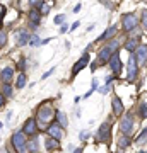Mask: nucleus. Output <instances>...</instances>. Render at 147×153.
<instances>
[{"instance_id": "obj_37", "label": "nucleus", "mask_w": 147, "mask_h": 153, "mask_svg": "<svg viewBox=\"0 0 147 153\" xmlns=\"http://www.w3.org/2000/svg\"><path fill=\"white\" fill-rule=\"evenodd\" d=\"M98 65H99V61H98V60H96V61H93V63H91V71H93V73H94V71H96V68H98Z\"/></svg>"}, {"instance_id": "obj_11", "label": "nucleus", "mask_w": 147, "mask_h": 153, "mask_svg": "<svg viewBox=\"0 0 147 153\" xmlns=\"http://www.w3.org/2000/svg\"><path fill=\"white\" fill-rule=\"evenodd\" d=\"M63 129H65V128H62L57 121H53V123L46 128V131H48L50 136L57 138V140H62V138H63Z\"/></svg>"}, {"instance_id": "obj_38", "label": "nucleus", "mask_w": 147, "mask_h": 153, "mask_svg": "<svg viewBox=\"0 0 147 153\" xmlns=\"http://www.w3.org/2000/svg\"><path fill=\"white\" fill-rule=\"evenodd\" d=\"M91 88H93V90H98V88H99V82L96 80V78H93V87H91Z\"/></svg>"}, {"instance_id": "obj_2", "label": "nucleus", "mask_w": 147, "mask_h": 153, "mask_svg": "<svg viewBox=\"0 0 147 153\" xmlns=\"http://www.w3.org/2000/svg\"><path fill=\"white\" fill-rule=\"evenodd\" d=\"M27 134L24 131H17L12 136V146L16 148L17 152H26L27 150Z\"/></svg>"}, {"instance_id": "obj_31", "label": "nucleus", "mask_w": 147, "mask_h": 153, "mask_svg": "<svg viewBox=\"0 0 147 153\" xmlns=\"http://www.w3.org/2000/svg\"><path fill=\"white\" fill-rule=\"evenodd\" d=\"M108 46L113 49V51H116V48H118V41H116V39H113V41H111V39H108Z\"/></svg>"}, {"instance_id": "obj_44", "label": "nucleus", "mask_w": 147, "mask_h": 153, "mask_svg": "<svg viewBox=\"0 0 147 153\" xmlns=\"http://www.w3.org/2000/svg\"><path fill=\"white\" fill-rule=\"evenodd\" d=\"M81 7H82L81 4H79V5H75V9H74V12H79V10H81Z\"/></svg>"}, {"instance_id": "obj_23", "label": "nucleus", "mask_w": 147, "mask_h": 153, "mask_svg": "<svg viewBox=\"0 0 147 153\" xmlns=\"http://www.w3.org/2000/svg\"><path fill=\"white\" fill-rule=\"evenodd\" d=\"M130 138H128V134H123V136L120 138V140H118V148H120V150H123V148H128L130 146Z\"/></svg>"}, {"instance_id": "obj_13", "label": "nucleus", "mask_w": 147, "mask_h": 153, "mask_svg": "<svg viewBox=\"0 0 147 153\" xmlns=\"http://www.w3.org/2000/svg\"><path fill=\"white\" fill-rule=\"evenodd\" d=\"M29 38H31V34H29L27 29H19V31L16 33L17 46H26V44H29Z\"/></svg>"}, {"instance_id": "obj_5", "label": "nucleus", "mask_w": 147, "mask_h": 153, "mask_svg": "<svg viewBox=\"0 0 147 153\" xmlns=\"http://www.w3.org/2000/svg\"><path fill=\"white\" fill-rule=\"evenodd\" d=\"M109 138H111V124H109L108 121L103 123V124L98 128V134H96V141H109Z\"/></svg>"}, {"instance_id": "obj_30", "label": "nucleus", "mask_w": 147, "mask_h": 153, "mask_svg": "<svg viewBox=\"0 0 147 153\" xmlns=\"http://www.w3.org/2000/svg\"><path fill=\"white\" fill-rule=\"evenodd\" d=\"M142 27H144V31H147V10L142 12Z\"/></svg>"}, {"instance_id": "obj_41", "label": "nucleus", "mask_w": 147, "mask_h": 153, "mask_svg": "<svg viewBox=\"0 0 147 153\" xmlns=\"http://www.w3.org/2000/svg\"><path fill=\"white\" fill-rule=\"evenodd\" d=\"M79 24H81L79 21H77V22H74V24H72V27H70V31H75V29L79 27Z\"/></svg>"}, {"instance_id": "obj_29", "label": "nucleus", "mask_w": 147, "mask_h": 153, "mask_svg": "<svg viewBox=\"0 0 147 153\" xmlns=\"http://www.w3.org/2000/svg\"><path fill=\"white\" fill-rule=\"evenodd\" d=\"M29 2V5H33V7H41L44 4V0H27Z\"/></svg>"}, {"instance_id": "obj_21", "label": "nucleus", "mask_w": 147, "mask_h": 153, "mask_svg": "<svg viewBox=\"0 0 147 153\" xmlns=\"http://www.w3.org/2000/svg\"><path fill=\"white\" fill-rule=\"evenodd\" d=\"M137 46H139V41H137V38H130V39L125 43V49H127V51H130V53H133V51H135Z\"/></svg>"}, {"instance_id": "obj_32", "label": "nucleus", "mask_w": 147, "mask_h": 153, "mask_svg": "<svg viewBox=\"0 0 147 153\" xmlns=\"http://www.w3.org/2000/svg\"><path fill=\"white\" fill-rule=\"evenodd\" d=\"M17 68H19V70H26V58H24V56L19 60V63H17Z\"/></svg>"}, {"instance_id": "obj_40", "label": "nucleus", "mask_w": 147, "mask_h": 153, "mask_svg": "<svg viewBox=\"0 0 147 153\" xmlns=\"http://www.w3.org/2000/svg\"><path fill=\"white\" fill-rule=\"evenodd\" d=\"M67 31H69V26H65V24H62V29H60V33H62V34H65Z\"/></svg>"}, {"instance_id": "obj_15", "label": "nucleus", "mask_w": 147, "mask_h": 153, "mask_svg": "<svg viewBox=\"0 0 147 153\" xmlns=\"http://www.w3.org/2000/svg\"><path fill=\"white\" fill-rule=\"evenodd\" d=\"M111 105H113V112L116 116H121L123 114V111H125V105H123V102H121L120 97H116V95H113L111 97Z\"/></svg>"}, {"instance_id": "obj_27", "label": "nucleus", "mask_w": 147, "mask_h": 153, "mask_svg": "<svg viewBox=\"0 0 147 153\" xmlns=\"http://www.w3.org/2000/svg\"><path fill=\"white\" fill-rule=\"evenodd\" d=\"M41 44V39L36 36V34H31V38H29V46H39Z\"/></svg>"}, {"instance_id": "obj_6", "label": "nucleus", "mask_w": 147, "mask_h": 153, "mask_svg": "<svg viewBox=\"0 0 147 153\" xmlns=\"http://www.w3.org/2000/svg\"><path fill=\"white\" fill-rule=\"evenodd\" d=\"M137 71H139V65H137L135 55L132 53V56L128 58V65H127V80L128 82H133L137 78Z\"/></svg>"}, {"instance_id": "obj_16", "label": "nucleus", "mask_w": 147, "mask_h": 153, "mask_svg": "<svg viewBox=\"0 0 147 153\" xmlns=\"http://www.w3.org/2000/svg\"><path fill=\"white\" fill-rule=\"evenodd\" d=\"M115 33H116V27H115V26H109L108 29H106V31H104L103 34H101V36H99L98 39H96V43H99V41H108V39H111L115 36Z\"/></svg>"}, {"instance_id": "obj_14", "label": "nucleus", "mask_w": 147, "mask_h": 153, "mask_svg": "<svg viewBox=\"0 0 147 153\" xmlns=\"http://www.w3.org/2000/svg\"><path fill=\"white\" fill-rule=\"evenodd\" d=\"M111 55H113V49L109 48L108 44H106L104 48L99 49V53H98V61H99V65H103V63H108L109 58H111Z\"/></svg>"}, {"instance_id": "obj_25", "label": "nucleus", "mask_w": 147, "mask_h": 153, "mask_svg": "<svg viewBox=\"0 0 147 153\" xmlns=\"http://www.w3.org/2000/svg\"><path fill=\"white\" fill-rule=\"evenodd\" d=\"M137 114H139V117H140V119H145V117H147V104H145V102H142V104L139 105Z\"/></svg>"}, {"instance_id": "obj_1", "label": "nucleus", "mask_w": 147, "mask_h": 153, "mask_svg": "<svg viewBox=\"0 0 147 153\" xmlns=\"http://www.w3.org/2000/svg\"><path fill=\"white\" fill-rule=\"evenodd\" d=\"M57 114V111L51 107V105H41L38 109V114H36V121H38V126L39 128H43L50 123V121L55 117Z\"/></svg>"}, {"instance_id": "obj_19", "label": "nucleus", "mask_w": 147, "mask_h": 153, "mask_svg": "<svg viewBox=\"0 0 147 153\" xmlns=\"http://www.w3.org/2000/svg\"><path fill=\"white\" fill-rule=\"evenodd\" d=\"M12 76H14V68L12 66H7V68H4V70L0 71V78L4 82H11Z\"/></svg>"}, {"instance_id": "obj_22", "label": "nucleus", "mask_w": 147, "mask_h": 153, "mask_svg": "<svg viewBox=\"0 0 147 153\" xmlns=\"http://www.w3.org/2000/svg\"><path fill=\"white\" fill-rule=\"evenodd\" d=\"M135 143L139 145V146H144V145L147 143V128H144V129H142V133L135 138Z\"/></svg>"}, {"instance_id": "obj_45", "label": "nucleus", "mask_w": 147, "mask_h": 153, "mask_svg": "<svg viewBox=\"0 0 147 153\" xmlns=\"http://www.w3.org/2000/svg\"><path fill=\"white\" fill-rule=\"evenodd\" d=\"M0 128H2V121H0Z\"/></svg>"}, {"instance_id": "obj_26", "label": "nucleus", "mask_w": 147, "mask_h": 153, "mask_svg": "<svg viewBox=\"0 0 147 153\" xmlns=\"http://www.w3.org/2000/svg\"><path fill=\"white\" fill-rule=\"evenodd\" d=\"M24 85H26V75H24V73H21V75L17 76V80H16V87L17 88H22Z\"/></svg>"}, {"instance_id": "obj_36", "label": "nucleus", "mask_w": 147, "mask_h": 153, "mask_svg": "<svg viewBox=\"0 0 147 153\" xmlns=\"http://www.w3.org/2000/svg\"><path fill=\"white\" fill-rule=\"evenodd\" d=\"M79 138H81V141H86L87 138H89V133H87V131H82L81 134H79Z\"/></svg>"}, {"instance_id": "obj_3", "label": "nucleus", "mask_w": 147, "mask_h": 153, "mask_svg": "<svg viewBox=\"0 0 147 153\" xmlns=\"http://www.w3.org/2000/svg\"><path fill=\"white\" fill-rule=\"evenodd\" d=\"M121 24H123L125 33H130L132 29L139 27V17H137L135 14H123V17H121Z\"/></svg>"}, {"instance_id": "obj_18", "label": "nucleus", "mask_w": 147, "mask_h": 153, "mask_svg": "<svg viewBox=\"0 0 147 153\" xmlns=\"http://www.w3.org/2000/svg\"><path fill=\"white\" fill-rule=\"evenodd\" d=\"M44 148L46 150H58L60 148V140H57V138H48L46 141H44Z\"/></svg>"}, {"instance_id": "obj_34", "label": "nucleus", "mask_w": 147, "mask_h": 153, "mask_svg": "<svg viewBox=\"0 0 147 153\" xmlns=\"http://www.w3.org/2000/svg\"><path fill=\"white\" fill-rule=\"evenodd\" d=\"M53 22H55V24H58V26H60V24H63V22H65V16H57L53 19Z\"/></svg>"}, {"instance_id": "obj_42", "label": "nucleus", "mask_w": 147, "mask_h": 153, "mask_svg": "<svg viewBox=\"0 0 147 153\" xmlns=\"http://www.w3.org/2000/svg\"><path fill=\"white\" fill-rule=\"evenodd\" d=\"M4 97H5V95H4V94L0 92V107L4 105V102H5V99H4Z\"/></svg>"}, {"instance_id": "obj_12", "label": "nucleus", "mask_w": 147, "mask_h": 153, "mask_svg": "<svg viewBox=\"0 0 147 153\" xmlns=\"http://www.w3.org/2000/svg\"><path fill=\"white\" fill-rule=\"evenodd\" d=\"M22 131L26 133L27 136H34V134L38 133V121L33 119V117H29V119L24 123V128H22Z\"/></svg>"}, {"instance_id": "obj_20", "label": "nucleus", "mask_w": 147, "mask_h": 153, "mask_svg": "<svg viewBox=\"0 0 147 153\" xmlns=\"http://www.w3.org/2000/svg\"><path fill=\"white\" fill-rule=\"evenodd\" d=\"M0 92L4 94L5 97H12V94H14V87H12L9 82H5V83H2V87H0Z\"/></svg>"}, {"instance_id": "obj_33", "label": "nucleus", "mask_w": 147, "mask_h": 153, "mask_svg": "<svg viewBox=\"0 0 147 153\" xmlns=\"http://www.w3.org/2000/svg\"><path fill=\"white\" fill-rule=\"evenodd\" d=\"M109 88H111V83L106 82V85H104V87H101V88H98V90H99L101 94H108V92H109Z\"/></svg>"}, {"instance_id": "obj_17", "label": "nucleus", "mask_w": 147, "mask_h": 153, "mask_svg": "<svg viewBox=\"0 0 147 153\" xmlns=\"http://www.w3.org/2000/svg\"><path fill=\"white\" fill-rule=\"evenodd\" d=\"M55 121L62 126V128H67L69 126V119H67V114L63 111H57V114H55Z\"/></svg>"}, {"instance_id": "obj_24", "label": "nucleus", "mask_w": 147, "mask_h": 153, "mask_svg": "<svg viewBox=\"0 0 147 153\" xmlns=\"http://www.w3.org/2000/svg\"><path fill=\"white\" fill-rule=\"evenodd\" d=\"M38 148H39V140L36 138V134H34L33 140L27 141V150H29V152H38Z\"/></svg>"}, {"instance_id": "obj_43", "label": "nucleus", "mask_w": 147, "mask_h": 153, "mask_svg": "<svg viewBox=\"0 0 147 153\" xmlns=\"http://www.w3.org/2000/svg\"><path fill=\"white\" fill-rule=\"evenodd\" d=\"M101 4H103V5H106V7H109V2H108V0H101Z\"/></svg>"}, {"instance_id": "obj_39", "label": "nucleus", "mask_w": 147, "mask_h": 153, "mask_svg": "<svg viewBox=\"0 0 147 153\" xmlns=\"http://www.w3.org/2000/svg\"><path fill=\"white\" fill-rule=\"evenodd\" d=\"M55 70H57V68H51V70H48V71H46V73H43V78H48V76L51 75V73H53Z\"/></svg>"}, {"instance_id": "obj_28", "label": "nucleus", "mask_w": 147, "mask_h": 153, "mask_svg": "<svg viewBox=\"0 0 147 153\" xmlns=\"http://www.w3.org/2000/svg\"><path fill=\"white\" fill-rule=\"evenodd\" d=\"M5 43H7V33L0 29V46H5Z\"/></svg>"}, {"instance_id": "obj_35", "label": "nucleus", "mask_w": 147, "mask_h": 153, "mask_svg": "<svg viewBox=\"0 0 147 153\" xmlns=\"http://www.w3.org/2000/svg\"><path fill=\"white\" fill-rule=\"evenodd\" d=\"M39 10H41V14H43V16H46V14L50 12V5H46V4H43V5L39 7Z\"/></svg>"}, {"instance_id": "obj_7", "label": "nucleus", "mask_w": 147, "mask_h": 153, "mask_svg": "<svg viewBox=\"0 0 147 153\" xmlns=\"http://www.w3.org/2000/svg\"><path fill=\"white\" fill-rule=\"evenodd\" d=\"M41 10L39 9H36V7H33L31 10H29V27H31V31H36V27L39 26V22H41Z\"/></svg>"}, {"instance_id": "obj_4", "label": "nucleus", "mask_w": 147, "mask_h": 153, "mask_svg": "<svg viewBox=\"0 0 147 153\" xmlns=\"http://www.w3.org/2000/svg\"><path fill=\"white\" fill-rule=\"evenodd\" d=\"M120 131L123 133V134H128V136H130L132 131H133V116H132L130 112H127V114L120 119Z\"/></svg>"}, {"instance_id": "obj_10", "label": "nucleus", "mask_w": 147, "mask_h": 153, "mask_svg": "<svg viewBox=\"0 0 147 153\" xmlns=\"http://www.w3.org/2000/svg\"><path fill=\"white\" fill-rule=\"evenodd\" d=\"M89 60H91V56H89V53H84V55L79 58V60L75 61V65L72 66V75H77L81 70H84L87 66V63H89Z\"/></svg>"}, {"instance_id": "obj_8", "label": "nucleus", "mask_w": 147, "mask_h": 153, "mask_svg": "<svg viewBox=\"0 0 147 153\" xmlns=\"http://www.w3.org/2000/svg\"><path fill=\"white\" fill-rule=\"evenodd\" d=\"M133 55H135V60H137V65L142 66L147 63V44H139L137 49L133 51Z\"/></svg>"}, {"instance_id": "obj_9", "label": "nucleus", "mask_w": 147, "mask_h": 153, "mask_svg": "<svg viewBox=\"0 0 147 153\" xmlns=\"http://www.w3.org/2000/svg\"><path fill=\"white\" fill-rule=\"evenodd\" d=\"M109 70L113 71L115 75H118L121 71V60H120V55H118V51H113V55L109 58Z\"/></svg>"}]
</instances>
